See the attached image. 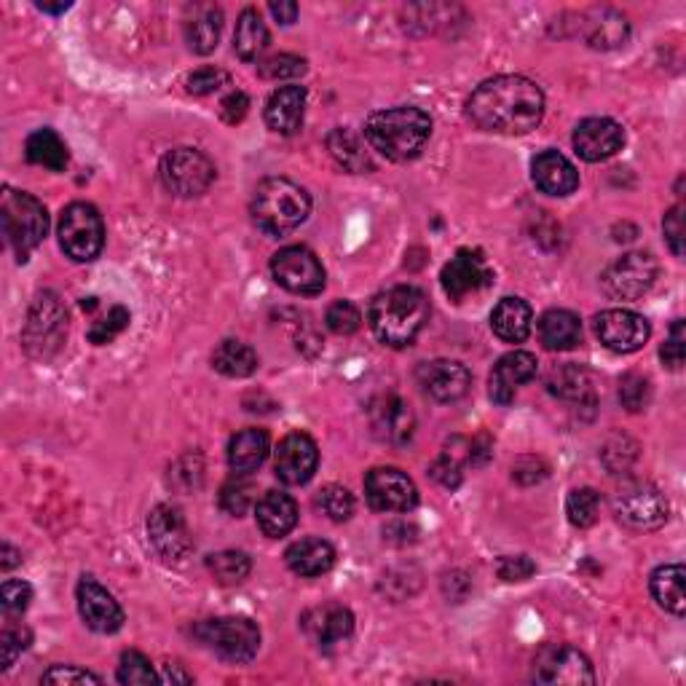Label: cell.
<instances>
[{"label": "cell", "instance_id": "cell-39", "mask_svg": "<svg viewBox=\"0 0 686 686\" xmlns=\"http://www.w3.org/2000/svg\"><path fill=\"white\" fill-rule=\"evenodd\" d=\"M207 569L221 585H242L253 572V561L245 553H236V550H226V553H217L207 557Z\"/></svg>", "mask_w": 686, "mask_h": 686}, {"label": "cell", "instance_id": "cell-28", "mask_svg": "<svg viewBox=\"0 0 686 686\" xmlns=\"http://www.w3.org/2000/svg\"><path fill=\"white\" fill-rule=\"evenodd\" d=\"M268 451H272V440L258 427H249L236 432L228 442V467L236 474H249L266 461Z\"/></svg>", "mask_w": 686, "mask_h": 686}, {"label": "cell", "instance_id": "cell-17", "mask_svg": "<svg viewBox=\"0 0 686 686\" xmlns=\"http://www.w3.org/2000/svg\"><path fill=\"white\" fill-rule=\"evenodd\" d=\"M319 451L306 432H290L279 442L274 451V470H277L279 480L287 485H304L309 483L317 472Z\"/></svg>", "mask_w": 686, "mask_h": 686}, {"label": "cell", "instance_id": "cell-25", "mask_svg": "<svg viewBox=\"0 0 686 686\" xmlns=\"http://www.w3.org/2000/svg\"><path fill=\"white\" fill-rule=\"evenodd\" d=\"M304 625L319 644V649L327 652L349 641L351 633H355V614L341 604H327L306 614Z\"/></svg>", "mask_w": 686, "mask_h": 686}, {"label": "cell", "instance_id": "cell-16", "mask_svg": "<svg viewBox=\"0 0 686 686\" xmlns=\"http://www.w3.org/2000/svg\"><path fill=\"white\" fill-rule=\"evenodd\" d=\"M534 678L540 684H595V670L590 659L574 646H550L536 659Z\"/></svg>", "mask_w": 686, "mask_h": 686}, {"label": "cell", "instance_id": "cell-33", "mask_svg": "<svg viewBox=\"0 0 686 686\" xmlns=\"http://www.w3.org/2000/svg\"><path fill=\"white\" fill-rule=\"evenodd\" d=\"M223 33V11L217 6H202L185 22V41L196 54H213Z\"/></svg>", "mask_w": 686, "mask_h": 686}, {"label": "cell", "instance_id": "cell-36", "mask_svg": "<svg viewBox=\"0 0 686 686\" xmlns=\"http://www.w3.org/2000/svg\"><path fill=\"white\" fill-rule=\"evenodd\" d=\"M24 153H28V162L47 166L51 172H62L70 162L68 156V145L62 143L60 134L51 130H38L28 137V145H24Z\"/></svg>", "mask_w": 686, "mask_h": 686}, {"label": "cell", "instance_id": "cell-59", "mask_svg": "<svg viewBox=\"0 0 686 686\" xmlns=\"http://www.w3.org/2000/svg\"><path fill=\"white\" fill-rule=\"evenodd\" d=\"M19 563V555L11 550V544H3V569H11Z\"/></svg>", "mask_w": 686, "mask_h": 686}, {"label": "cell", "instance_id": "cell-15", "mask_svg": "<svg viewBox=\"0 0 686 686\" xmlns=\"http://www.w3.org/2000/svg\"><path fill=\"white\" fill-rule=\"evenodd\" d=\"M440 281L448 298L461 304L470 295L485 290L493 281V272L485 263L483 253H478V249H459L457 258L448 260L446 268H442Z\"/></svg>", "mask_w": 686, "mask_h": 686}, {"label": "cell", "instance_id": "cell-57", "mask_svg": "<svg viewBox=\"0 0 686 686\" xmlns=\"http://www.w3.org/2000/svg\"><path fill=\"white\" fill-rule=\"evenodd\" d=\"M268 9H272V14L277 17L281 24H293L295 19H298V3H293V0H287V3H272Z\"/></svg>", "mask_w": 686, "mask_h": 686}, {"label": "cell", "instance_id": "cell-42", "mask_svg": "<svg viewBox=\"0 0 686 686\" xmlns=\"http://www.w3.org/2000/svg\"><path fill=\"white\" fill-rule=\"evenodd\" d=\"M317 506L332 523H344L349 521L351 512H355V496H351L349 489H344V485H325V489L317 493Z\"/></svg>", "mask_w": 686, "mask_h": 686}, {"label": "cell", "instance_id": "cell-40", "mask_svg": "<svg viewBox=\"0 0 686 686\" xmlns=\"http://www.w3.org/2000/svg\"><path fill=\"white\" fill-rule=\"evenodd\" d=\"M590 47L595 49H614L620 43H625L627 38V22L625 17L617 14V11H604L601 14V22H593V30H590Z\"/></svg>", "mask_w": 686, "mask_h": 686}, {"label": "cell", "instance_id": "cell-37", "mask_svg": "<svg viewBox=\"0 0 686 686\" xmlns=\"http://www.w3.org/2000/svg\"><path fill=\"white\" fill-rule=\"evenodd\" d=\"M258 355L242 341H223L213 355V368L228 378H247L258 370Z\"/></svg>", "mask_w": 686, "mask_h": 686}, {"label": "cell", "instance_id": "cell-1", "mask_svg": "<svg viewBox=\"0 0 686 686\" xmlns=\"http://www.w3.org/2000/svg\"><path fill=\"white\" fill-rule=\"evenodd\" d=\"M467 115L485 132L525 134L542 124L544 94L523 75H496L474 89Z\"/></svg>", "mask_w": 686, "mask_h": 686}, {"label": "cell", "instance_id": "cell-8", "mask_svg": "<svg viewBox=\"0 0 686 686\" xmlns=\"http://www.w3.org/2000/svg\"><path fill=\"white\" fill-rule=\"evenodd\" d=\"M162 181L166 191L181 198H196L207 194L215 183V164L196 147H175L162 158Z\"/></svg>", "mask_w": 686, "mask_h": 686}, {"label": "cell", "instance_id": "cell-47", "mask_svg": "<svg viewBox=\"0 0 686 686\" xmlns=\"http://www.w3.org/2000/svg\"><path fill=\"white\" fill-rule=\"evenodd\" d=\"M119 682L121 684H153L158 676L151 668V659L140 652H124L119 663Z\"/></svg>", "mask_w": 686, "mask_h": 686}, {"label": "cell", "instance_id": "cell-29", "mask_svg": "<svg viewBox=\"0 0 686 686\" xmlns=\"http://www.w3.org/2000/svg\"><path fill=\"white\" fill-rule=\"evenodd\" d=\"M287 566L298 576H322L336 566V550L325 540H300L287 547L285 553Z\"/></svg>", "mask_w": 686, "mask_h": 686}, {"label": "cell", "instance_id": "cell-58", "mask_svg": "<svg viewBox=\"0 0 686 686\" xmlns=\"http://www.w3.org/2000/svg\"><path fill=\"white\" fill-rule=\"evenodd\" d=\"M164 682H194V676H188V673L181 670V665H164Z\"/></svg>", "mask_w": 686, "mask_h": 686}, {"label": "cell", "instance_id": "cell-48", "mask_svg": "<svg viewBox=\"0 0 686 686\" xmlns=\"http://www.w3.org/2000/svg\"><path fill=\"white\" fill-rule=\"evenodd\" d=\"M126 325H130V311H126L124 306H113V309L89 330V341L98 346L111 344L115 336H121V332L126 330Z\"/></svg>", "mask_w": 686, "mask_h": 686}, {"label": "cell", "instance_id": "cell-11", "mask_svg": "<svg viewBox=\"0 0 686 686\" xmlns=\"http://www.w3.org/2000/svg\"><path fill=\"white\" fill-rule=\"evenodd\" d=\"M272 274L285 290L317 295L325 290V268L309 247H285L272 258Z\"/></svg>", "mask_w": 686, "mask_h": 686}, {"label": "cell", "instance_id": "cell-50", "mask_svg": "<svg viewBox=\"0 0 686 686\" xmlns=\"http://www.w3.org/2000/svg\"><path fill=\"white\" fill-rule=\"evenodd\" d=\"M686 344V332H684V319H676V322L670 325V336L668 341H665L663 349H659V357H663V362L668 365L670 370H682L684 365V349Z\"/></svg>", "mask_w": 686, "mask_h": 686}, {"label": "cell", "instance_id": "cell-5", "mask_svg": "<svg viewBox=\"0 0 686 686\" xmlns=\"http://www.w3.org/2000/svg\"><path fill=\"white\" fill-rule=\"evenodd\" d=\"M0 217H3V231L9 245L14 247L19 260H28V255L47 239L49 215L47 207L35 196L24 191L6 188L3 202H0Z\"/></svg>", "mask_w": 686, "mask_h": 686}, {"label": "cell", "instance_id": "cell-18", "mask_svg": "<svg viewBox=\"0 0 686 686\" xmlns=\"http://www.w3.org/2000/svg\"><path fill=\"white\" fill-rule=\"evenodd\" d=\"M75 598H79L81 620L86 622V627H92L94 633L111 636V633L121 631V625H124V608H121L119 601H115L100 582H94L92 576H83L79 582Z\"/></svg>", "mask_w": 686, "mask_h": 686}, {"label": "cell", "instance_id": "cell-2", "mask_svg": "<svg viewBox=\"0 0 686 686\" xmlns=\"http://www.w3.org/2000/svg\"><path fill=\"white\" fill-rule=\"evenodd\" d=\"M429 319V300L424 290L413 285H400L392 290L376 295L370 304L368 322L373 336L383 346L406 349L424 330Z\"/></svg>", "mask_w": 686, "mask_h": 686}, {"label": "cell", "instance_id": "cell-9", "mask_svg": "<svg viewBox=\"0 0 686 686\" xmlns=\"http://www.w3.org/2000/svg\"><path fill=\"white\" fill-rule=\"evenodd\" d=\"M614 512H617L620 521L631 525V529L652 531L668 521L670 506L668 499L659 493V489H654L652 483L633 480V483L622 485L617 496H614Z\"/></svg>", "mask_w": 686, "mask_h": 686}, {"label": "cell", "instance_id": "cell-32", "mask_svg": "<svg viewBox=\"0 0 686 686\" xmlns=\"http://www.w3.org/2000/svg\"><path fill=\"white\" fill-rule=\"evenodd\" d=\"M327 151H330V156L336 158L338 166H344L346 172H355V175L373 172V158H370L368 147H365L362 137L357 132L351 130L330 132V137H327Z\"/></svg>", "mask_w": 686, "mask_h": 686}, {"label": "cell", "instance_id": "cell-52", "mask_svg": "<svg viewBox=\"0 0 686 686\" xmlns=\"http://www.w3.org/2000/svg\"><path fill=\"white\" fill-rule=\"evenodd\" d=\"M663 231H665V239H668V245L673 249V255L682 258L684 255V204H676V207L668 209V215H665V221H663Z\"/></svg>", "mask_w": 686, "mask_h": 686}, {"label": "cell", "instance_id": "cell-41", "mask_svg": "<svg viewBox=\"0 0 686 686\" xmlns=\"http://www.w3.org/2000/svg\"><path fill=\"white\" fill-rule=\"evenodd\" d=\"M601 512V496L593 489H576L569 493L566 499V515L576 529H590L598 521Z\"/></svg>", "mask_w": 686, "mask_h": 686}, {"label": "cell", "instance_id": "cell-30", "mask_svg": "<svg viewBox=\"0 0 686 686\" xmlns=\"http://www.w3.org/2000/svg\"><path fill=\"white\" fill-rule=\"evenodd\" d=\"M531 306L523 298H502L491 314L493 336L504 344H523L531 332Z\"/></svg>", "mask_w": 686, "mask_h": 686}, {"label": "cell", "instance_id": "cell-43", "mask_svg": "<svg viewBox=\"0 0 686 686\" xmlns=\"http://www.w3.org/2000/svg\"><path fill=\"white\" fill-rule=\"evenodd\" d=\"M253 504H255V485L245 480V474H236V480L223 485L221 506L228 512V515L242 518Z\"/></svg>", "mask_w": 686, "mask_h": 686}, {"label": "cell", "instance_id": "cell-54", "mask_svg": "<svg viewBox=\"0 0 686 686\" xmlns=\"http://www.w3.org/2000/svg\"><path fill=\"white\" fill-rule=\"evenodd\" d=\"M534 572H536V566L525 555L504 557V561L499 563V576H502L504 582H523V580H529Z\"/></svg>", "mask_w": 686, "mask_h": 686}, {"label": "cell", "instance_id": "cell-31", "mask_svg": "<svg viewBox=\"0 0 686 686\" xmlns=\"http://www.w3.org/2000/svg\"><path fill=\"white\" fill-rule=\"evenodd\" d=\"M540 338L544 349L569 351L582 341V322L574 311L550 309L540 319Z\"/></svg>", "mask_w": 686, "mask_h": 686}, {"label": "cell", "instance_id": "cell-19", "mask_svg": "<svg viewBox=\"0 0 686 686\" xmlns=\"http://www.w3.org/2000/svg\"><path fill=\"white\" fill-rule=\"evenodd\" d=\"M419 387L438 402H457L470 392L472 376L467 365L457 360H432L416 370Z\"/></svg>", "mask_w": 686, "mask_h": 686}, {"label": "cell", "instance_id": "cell-45", "mask_svg": "<svg viewBox=\"0 0 686 686\" xmlns=\"http://www.w3.org/2000/svg\"><path fill=\"white\" fill-rule=\"evenodd\" d=\"M258 73H260V79H268V81L298 79V75L306 73V60L295 54H274V57H268V60L258 62Z\"/></svg>", "mask_w": 686, "mask_h": 686}, {"label": "cell", "instance_id": "cell-49", "mask_svg": "<svg viewBox=\"0 0 686 686\" xmlns=\"http://www.w3.org/2000/svg\"><path fill=\"white\" fill-rule=\"evenodd\" d=\"M226 83H228L226 70L202 68L185 79V89H188V94H196V98H207V94H215L217 89L226 86Z\"/></svg>", "mask_w": 686, "mask_h": 686}, {"label": "cell", "instance_id": "cell-12", "mask_svg": "<svg viewBox=\"0 0 686 686\" xmlns=\"http://www.w3.org/2000/svg\"><path fill=\"white\" fill-rule=\"evenodd\" d=\"M365 496L378 512H410L419 504L416 483L395 467H376L365 478Z\"/></svg>", "mask_w": 686, "mask_h": 686}, {"label": "cell", "instance_id": "cell-6", "mask_svg": "<svg viewBox=\"0 0 686 686\" xmlns=\"http://www.w3.org/2000/svg\"><path fill=\"white\" fill-rule=\"evenodd\" d=\"M60 247L75 263H92L105 245V223L98 207L86 202H75L65 207L60 217Z\"/></svg>", "mask_w": 686, "mask_h": 686}, {"label": "cell", "instance_id": "cell-23", "mask_svg": "<svg viewBox=\"0 0 686 686\" xmlns=\"http://www.w3.org/2000/svg\"><path fill=\"white\" fill-rule=\"evenodd\" d=\"M68 332V314L62 311V306L57 304L54 295H43L38 298V304L33 306V314H30L28 322V346L35 349L38 355H47V346H60L62 336Z\"/></svg>", "mask_w": 686, "mask_h": 686}, {"label": "cell", "instance_id": "cell-14", "mask_svg": "<svg viewBox=\"0 0 686 686\" xmlns=\"http://www.w3.org/2000/svg\"><path fill=\"white\" fill-rule=\"evenodd\" d=\"M595 336L606 349L617 351V355H631L649 341L652 327L638 311L606 309L595 317Z\"/></svg>", "mask_w": 686, "mask_h": 686}, {"label": "cell", "instance_id": "cell-26", "mask_svg": "<svg viewBox=\"0 0 686 686\" xmlns=\"http://www.w3.org/2000/svg\"><path fill=\"white\" fill-rule=\"evenodd\" d=\"M306 113V89L304 86H281L266 102V124L268 130L290 137L304 126Z\"/></svg>", "mask_w": 686, "mask_h": 686}, {"label": "cell", "instance_id": "cell-21", "mask_svg": "<svg viewBox=\"0 0 686 686\" xmlns=\"http://www.w3.org/2000/svg\"><path fill=\"white\" fill-rule=\"evenodd\" d=\"M536 368H540V362H536L531 351H510V355H504L491 370V400L499 402V406H510L515 400L518 387L529 383L536 376Z\"/></svg>", "mask_w": 686, "mask_h": 686}, {"label": "cell", "instance_id": "cell-46", "mask_svg": "<svg viewBox=\"0 0 686 686\" xmlns=\"http://www.w3.org/2000/svg\"><path fill=\"white\" fill-rule=\"evenodd\" d=\"M325 322L330 327V332L336 336H351V332L360 330L362 314L351 300H336L325 314Z\"/></svg>", "mask_w": 686, "mask_h": 686}, {"label": "cell", "instance_id": "cell-38", "mask_svg": "<svg viewBox=\"0 0 686 686\" xmlns=\"http://www.w3.org/2000/svg\"><path fill=\"white\" fill-rule=\"evenodd\" d=\"M547 389L550 395L561 397L566 402L593 400V383H590V376L580 365H561V368L550 370Z\"/></svg>", "mask_w": 686, "mask_h": 686}, {"label": "cell", "instance_id": "cell-20", "mask_svg": "<svg viewBox=\"0 0 686 686\" xmlns=\"http://www.w3.org/2000/svg\"><path fill=\"white\" fill-rule=\"evenodd\" d=\"M625 145V130L614 119H585L574 130V151L585 162H606Z\"/></svg>", "mask_w": 686, "mask_h": 686}, {"label": "cell", "instance_id": "cell-34", "mask_svg": "<svg viewBox=\"0 0 686 686\" xmlns=\"http://www.w3.org/2000/svg\"><path fill=\"white\" fill-rule=\"evenodd\" d=\"M684 582H686V572H684V566H678V563L659 566L657 572L652 574V582H649L654 601H657L665 612L676 614V617H682V614L686 612Z\"/></svg>", "mask_w": 686, "mask_h": 686}, {"label": "cell", "instance_id": "cell-4", "mask_svg": "<svg viewBox=\"0 0 686 686\" xmlns=\"http://www.w3.org/2000/svg\"><path fill=\"white\" fill-rule=\"evenodd\" d=\"M249 213L255 226L268 236H285L304 226L311 213V196L287 177H268L255 188Z\"/></svg>", "mask_w": 686, "mask_h": 686}, {"label": "cell", "instance_id": "cell-27", "mask_svg": "<svg viewBox=\"0 0 686 686\" xmlns=\"http://www.w3.org/2000/svg\"><path fill=\"white\" fill-rule=\"evenodd\" d=\"M255 518H258L260 531L272 540L287 536L298 523V504L293 502V496L281 491H268L266 496L255 504Z\"/></svg>", "mask_w": 686, "mask_h": 686}, {"label": "cell", "instance_id": "cell-3", "mask_svg": "<svg viewBox=\"0 0 686 686\" xmlns=\"http://www.w3.org/2000/svg\"><path fill=\"white\" fill-rule=\"evenodd\" d=\"M365 137L389 162H410L424 151L432 137V119L421 107H389L370 115L365 124Z\"/></svg>", "mask_w": 686, "mask_h": 686}, {"label": "cell", "instance_id": "cell-44", "mask_svg": "<svg viewBox=\"0 0 686 686\" xmlns=\"http://www.w3.org/2000/svg\"><path fill=\"white\" fill-rule=\"evenodd\" d=\"M652 400V383L649 378L641 373H627L620 378V402L631 413H641Z\"/></svg>", "mask_w": 686, "mask_h": 686}, {"label": "cell", "instance_id": "cell-51", "mask_svg": "<svg viewBox=\"0 0 686 686\" xmlns=\"http://www.w3.org/2000/svg\"><path fill=\"white\" fill-rule=\"evenodd\" d=\"M0 601H3L6 612L11 614L24 612V608L30 606V601H33V587L22 580L3 582V587H0Z\"/></svg>", "mask_w": 686, "mask_h": 686}, {"label": "cell", "instance_id": "cell-13", "mask_svg": "<svg viewBox=\"0 0 686 686\" xmlns=\"http://www.w3.org/2000/svg\"><path fill=\"white\" fill-rule=\"evenodd\" d=\"M147 536H151L153 550L166 563H181L194 550V540H191L183 512L172 504H158L151 512V518H147Z\"/></svg>", "mask_w": 686, "mask_h": 686}, {"label": "cell", "instance_id": "cell-56", "mask_svg": "<svg viewBox=\"0 0 686 686\" xmlns=\"http://www.w3.org/2000/svg\"><path fill=\"white\" fill-rule=\"evenodd\" d=\"M24 636H19L14 631H6L3 636H0V649H3V670H9L11 665L17 663L19 652L24 649Z\"/></svg>", "mask_w": 686, "mask_h": 686}, {"label": "cell", "instance_id": "cell-60", "mask_svg": "<svg viewBox=\"0 0 686 686\" xmlns=\"http://www.w3.org/2000/svg\"><path fill=\"white\" fill-rule=\"evenodd\" d=\"M38 9L49 11V14H65L70 9V3H60V6H49V3H38Z\"/></svg>", "mask_w": 686, "mask_h": 686}, {"label": "cell", "instance_id": "cell-7", "mask_svg": "<svg viewBox=\"0 0 686 686\" xmlns=\"http://www.w3.org/2000/svg\"><path fill=\"white\" fill-rule=\"evenodd\" d=\"M196 636L228 663H249L260 649V631L247 617L207 620L196 627Z\"/></svg>", "mask_w": 686, "mask_h": 686}, {"label": "cell", "instance_id": "cell-35", "mask_svg": "<svg viewBox=\"0 0 686 686\" xmlns=\"http://www.w3.org/2000/svg\"><path fill=\"white\" fill-rule=\"evenodd\" d=\"M234 49L245 62H255L268 49V28L258 9L242 11L239 22H236Z\"/></svg>", "mask_w": 686, "mask_h": 686}, {"label": "cell", "instance_id": "cell-22", "mask_svg": "<svg viewBox=\"0 0 686 686\" xmlns=\"http://www.w3.org/2000/svg\"><path fill=\"white\" fill-rule=\"evenodd\" d=\"M370 427L381 442L389 446H406L413 438L416 416L400 397H381L370 406Z\"/></svg>", "mask_w": 686, "mask_h": 686}, {"label": "cell", "instance_id": "cell-55", "mask_svg": "<svg viewBox=\"0 0 686 686\" xmlns=\"http://www.w3.org/2000/svg\"><path fill=\"white\" fill-rule=\"evenodd\" d=\"M249 111V98L245 92H231L226 100L221 102V115L226 124H239Z\"/></svg>", "mask_w": 686, "mask_h": 686}, {"label": "cell", "instance_id": "cell-53", "mask_svg": "<svg viewBox=\"0 0 686 686\" xmlns=\"http://www.w3.org/2000/svg\"><path fill=\"white\" fill-rule=\"evenodd\" d=\"M43 684H102V678L89 670L73 668V665H57V668L43 673Z\"/></svg>", "mask_w": 686, "mask_h": 686}, {"label": "cell", "instance_id": "cell-10", "mask_svg": "<svg viewBox=\"0 0 686 686\" xmlns=\"http://www.w3.org/2000/svg\"><path fill=\"white\" fill-rule=\"evenodd\" d=\"M654 279H657V260L649 253H627L606 268L601 285L608 298L638 300L652 290Z\"/></svg>", "mask_w": 686, "mask_h": 686}, {"label": "cell", "instance_id": "cell-24", "mask_svg": "<svg viewBox=\"0 0 686 686\" xmlns=\"http://www.w3.org/2000/svg\"><path fill=\"white\" fill-rule=\"evenodd\" d=\"M536 188L547 196H569L580 188V172L563 153L544 151L531 164Z\"/></svg>", "mask_w": 686, "mask_h": 686}]
</instances>
